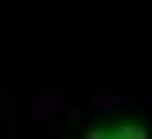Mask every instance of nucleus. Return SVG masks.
Wrapping results in <instances>:
<instances>
[{
    "instance_id": "f257e3e1",
    "label": "nucleus",
    "mask_w": 152,
    "mask_h": 139,
    "mask_svg": "<svg viewBox=\"0 0 152 139\" xmlns=\"http://www.w3.org/2000/svg\"><path fill=\"white\" fill-rule=\"evenodd\" d=\"M85 139H152L146 121H116V127H85Z\"/></svg>"
}]
</instances>
